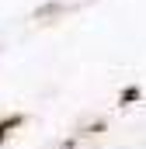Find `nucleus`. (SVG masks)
Here are the masks:
<instances>
[{
    "label": "nucleus",
    "instance_id": "nucleus-1",
    "mask_svg": "<svg viewBox=\"0 0 146 149\" xmlns=\"http://www.w3.org/2000/svg\"><path fill=\"white\" fill-rule=\"evenodd\" d=\"M14 121H18V118H14ZM14 121H7V125H0V139H4V132H7V128H11Z\"/></svg>",
    "mask_w": 146,
    "mask_h": 149
}]
</instances>
